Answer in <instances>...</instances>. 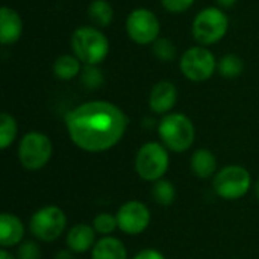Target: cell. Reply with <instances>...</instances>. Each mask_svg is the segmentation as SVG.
Masks as SVG:
<instances>
[{"label":"cell","mask_w":259,"mask_h":259,"mask_svg":"<svg viewBox=\"0 0 259 259\" xmlns=\"http://www.w3.org/2000/svg\"><path fill=\"white\" fill-rule=\"evenodd\" d=\"M127 124L123 109L106 100L82 103L65 117L70 140L88 153H102L115 147L124 137Z\"/></svg>","instance_id":"obj_1"},{"label":"cell","mask_w":259,"mask_h":259,"mask_svg":"<svg viewBox=\"0 0 259 259\" xmlns=\"http://www.w3.org/2000/svg\"><path fill=\"white\" fill-rule=\"evenodd\" d=\"M73 55L83 65H99L109 53L106 35L96 26H80L71 35Z\"/></svg>","instance_id":"obj_2"},{"label":"cell","mask_w":259,"mask_h":259,"mask_svg":"<svg viewBox=\"0 0 259 259\" xmlns=\"http://www.w3.org/2000/svg\"><path fill=\"white\" fill-rule=\"evenodd\" d=\"M158 134L164 146L175 153L190 150L196 140L194 123L182 112H170L164 115L159 121Z\"/></svg>","instance_id":"obj_3"},{"label":"cell","mask_w":259,"mask_h":259,"mask_svg":"<svg viewBox=\"0 0 259 259\" xmlns=\"http://www.w3.org/2000/svg\"><path fill=\"white\" fill-rule=\"evenodd\" d=\"M229 30V17L219 6H208L197 12L191 33L199 46H212L225 38Z\"/></svg>","instance_id":"obj_4"},{"label":"cell","mask_w":259,"mask_h":259,"mask_svg":"<svg viewBox=\"0 0 259 259\" xmlns=\"http://www.w3.org/2000/svg\"><path fill=\"white\" fill-rule=\"evenodd\" d=\"M170 167L168 149L164 144L150 141L143 144L135 156L137 175L147 182H156L164 178Z\"/></svg>","instance_id":"obj_5"},{"label":"cell","mask_w":259,"mask_h":259,"mask_svg":"<svg viewBox=\"0 0 259 259\" xmlns=\"http://www.w3.org/2000/svg\"><path fill=\"white\" fill-rule=\"evenodd\" d=\"M53 155L52 140L36 131H30L23 135L18 144V161L21 167L30 171L41 170L46 167Z\"/></svg>","instance_id":"obj_6"},{"label":"cell","mask_w":259,"mask_h":259,"mask_svg":"<svg viewBox=\"0 0 259 259\" xmlns=\"http://www.w3.org/2000/svg\"><path fill=\"white\" fill-rule=\"evenodd\" d=\"M219 61L214 53L205 46L190 47L182 53L179 59L181 73L191 82H205L217 71Z\"/></svg>","instance_id":"obj_7"},{"label":"cell","mask_w":259,"mask_h":259,"mask_svg":"<svg viewBox=\"0 0 259 259\" xmlns=\"http://www.w3.org/2000/svg\"><path fill=\"white\" fill-rule=\"evenodd\" d=\"M29 228L33 237L44 243H52L64 234L67 228V215L59 206L47 205L32 214Z\"/></svg>","instance_id":"obj_8"},{"label":"cell","mask_w":259,"mask_h":259,"mask_svg":"<svg viewBox=\"0 0 259 259\" xmlns=\"http://www.w3.org/2000/svg\"><path fill=\"white\" fill-rule=\"evenodd\" d=\"M252 187L249 170L241 165H226L214 176V191L225 200H238L244 197Z\"/></svg>","instance_id":"obj_9"},{"label":"cell","mask_w":259,"mask_h":259,"mask_svg":"<svg viewBox=\"0 0 259 259\" xmlns=\"http://www.w3.org/2000/svg\"><path fill=\"white\" fill-rule=\"evenodd\" d=\"M161 23L156 14L147 8H135L126 18V33L140 46L153 44L159 38Z\"/></svg>","instance_id":"obj_10"},{"label":"cell","mask_w":259,"mask_h":259,"mask_svg":"<svg viewBox=\"0 0 259 259\" xmlns=\"http://www.w3.org/2000/svg\"><path fill=\"white\" fill-rule=\"evenodd\" d=\"M115 217H117L118 229L127 235L143 234L149 228L152 220L149 208L138 200H129L123 203L118 208Z\"/></svg>","instance_id":"obj_11"},{"label":"cell","mask_w":259,"mask_h":259,"mask_svg":"<svg viewBox=\"0 0 259 259\" xmlns=\"http://www.w3.org/2000/svg\"><path fill=\"white\" fill-rule=\"evenodd\" d=\"M178 102V88L170 80H161L153 85L149 96V108L155 114L167 115Z\"/></svg>","instance_id":"obj_12"},{"label":"cell","mask_w":259,"mask_h":259,"mask_svg":"<svg viewBox=\"0 0 259 259\" xmlns=\"http://www.w3.org/2000/svg\"><path fill=\"white\" fill-rule=\"evenodd\" d=\"M23 35V18L21 15L9 8L2 6L0 9V41L3 46L17 42Z\"/></svg>","instance_id":"obj_13"},{"label":"cell","mask_w":259,"mask_h":259,"mask_svg":"<svg viewBox=\"0 0 259 259\" xmlns=\"http://www.w3.org/2000/svg\"><path fill=\"white\" fill-rule=\"evenodd\" d=\"M67 247L73 253H85L88 250H93L96 241V229L85 223L74 225L68 234H67Z\"/></svg>","instance_id":"obj_14"},{"label":"cell","mask_w":259,"mask_h":259,"mask_svg":"<svg viewBox=\"0 0 259 259\" xmlns=\"http://www.w3.org/2000/svg\"><path fill=\"white\" fill-rule=\"evenodd\" d=\"M24 238V225L23 222L11 214L3 212L0 217V244L3 249L20 246Z\"/></svg>","instance_id":"obj_15"},{"label":"cell","mask_w":259,"mask_h":259,"mask_svg":"<svg viewBox=\"0 0 259 259\" xmlns=\"http://www.w3.org/2000/svg\"><path fill=\"white\" fill-rule=\"evenodd\" d=\"M217 158L209 149H197L190 159V168L194 176L208 179L217 175Z\"/></svg>","instance_id":"obj_16"},{"label":"cell","mask_w":259,"mask_h":259,"mask_svg":"<svg viewBox=\"0 0 259 259\" xmlns=\"http://www.w3.org/2000/svg\"><path fill=\"white\" fill-rule=\"evenodd\" d=\"M91 259H127V250L121 240L108 235L97 240L91 250Z\"/></svg>","instance_id":"obj_17"},{"label":"cell","mask_w":259,"mask_h":259,"mask_svg":"<svg viewBox=\"0 0 259 259\" xmlns=\"http://www.w3.org/2000/svg\"><path fill=\"white\" fill-rule=\"evenodd\" d=\"M82 62L74 55H61L53 62V74L59 80H71L82 71Z\"/></svg>","instance_id":"obj_18"},{"label":"cell","mask_w":259,"mask_h":259,"mask_svg":"<svg viewBox=\"0 0 259 259\" xmlns=\"http://www.w3.org/2000/svg\"><path fill=\"white\" fill-rule=\"evenodd\" d=\"M88 18L96 27H108L114 20V9L108 0H93L88 8Z\"/></svg>","instance_id":"obj_19"},{"label":"cell","mask_w":259,"mask_h":259,"mask_svg":"<svg viewBox=\"0 0 259 259\" xmlns=\"http://www.w3.org/2000/svg\"><path fill=\"white\" fill-rule=\"evenodd\" d=\"M219 73L226 77V79H235L238 76L243 74L244 71V62L243 59L235 55V53H228L225 56H222L219 59V65H217Z\"/></svg>","instance_id":"obj_20"},{"label":"cell","mask_w":259,"mask_h":259,"mask_svg":"<svg viewBox=\"0 0 259 259\" xmlns=\"http://www.w3.org/2000/svg\"><path fill=\"white\" fill-rule=\"evenodd\" d=\"M152 197L161 206H170L176 199V188L170 181L159 179L152 187Z\"/></svg>","instance_id":"obj_21"},{"label":"cell","mask_w":259,"mask_h":259,"mask_svg":"<svg viewBox=\"0 0 259 259\" xmlns=\"http://www.w3.org/2000/svg\"><path fill=\"white\" fill-rule=\"evenodd\" d=\"M18 134V126L15 118L8 114V112H2L0 115V147L3 150H6L17 138Z\"/></svg>","instance_id":"obj_22"},{"label":"cell","mask_w":259,"mask_h":259,"mask_svg":"<svg viewBox=\"0 0 259 259\" xmlns=\"http://www.w3.org/2000/svg\"><path fill=\"white\" fill-rule=\"evenodd\" d=\"M152 52L162 62H171L178 56V50H176V46L173 44V41H170L168 38H162V36H159L152 44Z\"/></svg>","instance_id":"obj_23"},{"label":"cell","mask_w":259,"mask_h":259,"mask_svg":"<svg viewBox=\"0 0 259 259\" xmlns=\"http://www.w3.org/2000/svg\"><path fill=\"white\" fill-rule=\"evenodd\" d=\"M80 82L88 90H97L103 85L105 76L97 65H85L80 71Z\"/></svg>","instance_id":"obj_24"},{"label":"cell","mask_w":259,"mask_h":259,"mask_svg":"<svg viewBox=\"0 0 259 259\" xmlns=\"http://www.w3.org/2000/svg\"><path fill=\"white\" fill-rule=\"evenodd\" d=\"M93 228L96 229L97 234L108 237V235L112 234L115 229H118L117 217H115V215H111V214H108V212L97 214V215L94 217V220H93Z\"/></svg>","instance_id":"obj_25"},{"label":"cell","mask_w":259,"mask_h":259,"mask_svg":"<svg viewBox=\"0 0 259 259\" xmlns=\"http://www.w3.org/2000/svg\"><path fill=\"white\" fill-rule=\"evenodd\" d=\"M17 256H18V259H41L42 253H41V249L36 243L24 241L20 244Z\"/></svg>","instance_id":"obj_26"},{"label":"cell","mask_w":259,"mask_h":259,"mask_svg":"<svg viewBox=\"0 0 259 259\" xmlns=\"http://www.w3.org/2000/svg\"><path fill=\"white\" fill-rule=\"evenodd\" d=\"M196 0H161L162 8L170 14H182L188 11Z\"/></svg>","instance_id":"obj_27"},{"label":"cell","mask_w":259,"mask_h":259,"mask_svg":"<svg viewBox=\"0 0 259 259\" xmlns=\"http://www.w3.org/2000/svg\"><path fill=\"white\" fill-rule=\"evenodd\" d=\"M132 259H165V256L155 249H144L138 252Z\"/></svg>","instance_id":"obj_28"},{"label":"cell","mask_w":259,"mask_h":259,"mask_svg":"<svg viewBox=\"0 0 259 259\" xmlns=\"http://www.w3.org/2000/svg\"><path fill=\"white\" fill-rule=\"evenodd\" d=\"M55 259H74L73 258V252L71 250H59L56 253Z\"/></svg>","instance_id":"obj_29"},{"label":"cell","mask_w":259,"mask_h":259,"mask_svg":"<svg viewBox=\"0 0 259 259\" xmlns=\"http://www.w3.org/2000/svg\"><path fill=\"white\" fill-rule=\"evenodd\" d=\"M222 8H231V6H234L238 0H215Z\"/></svg>","instance_id":"obj_30"},{"label":"cell","mask_w":259,"mask_h":259,"mask_svg":"<svg viewBox=\"0 0 259 259\" xmlns=\"http://www.w3.org/2000/svg\"><path fill=\"white\" fill-rule=\"evenodd\" d=\"M0 259H15L12 256V253H9L6 249H3L2 252H0Z\"/></svg>","instance_id":"obj_31"},{"label":"cell","mask_w":259,"mask_h":259,"mask_svg":"<svg viewBox=\"0 0 259 259\" xmlns=\"http://www.w3.org/2000/svg\"><path fill=\"white\" fill-rule=\"evenodd\" d=\"M255 191H256V197H258V200H259V179L256 181V185H255Z\"/></svg>","instance_id":"obj_32"}]
</instances>
